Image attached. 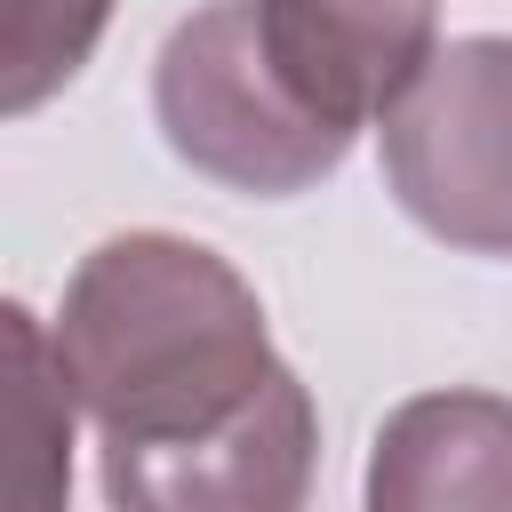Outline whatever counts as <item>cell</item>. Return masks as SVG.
I'll list each match as a JSON object with an SVG mask.
<instances>
[{"label": "cell", "instance_id": "1", "mask_svg": "<svg viewBox=\"0 0 512 512\" xmlns=\"http://www.w3.org/2000/svg\"><path fill=\"white\" fill-rule=\"evenodd\" d=\"M56 360L104 448H168L216 432L288 368L256 288L184 232L96 240L64 280Z\"/></svg>", "mask_w": 512, "mask_h": 512}, {"label": "cell", "instance_id": "2", "mask_svg": "<svg viewBox=\"0 0 512 512\" xmlns=\"http://www.w3.org/2000/svg\"><path fill=\"white\" fill-rule=\"evenodd\" d=\"M152 112L184 168L256 200H288L344 168V144H328L264 64L248 0H208L160 40Z\"/></svg>", "mask_w": 512, "mask_h": 512}, {"label": "cell", "instance_id": "3", "mask_svg": "<svg viewBox=\"0 0 512 512\" xmlns=\"http://www.w3.org/2000/svg\"><path fill=\"white\" fill-rule=\"evenodd\" d=\"M384 184L448 248L512 256V40H448L424 80L392 104Z\"/></svg>", "mask_w": 512, "mask_h": 512}, {"label": "cell", "instance_id": "4", "mask_svg": "<svg viewBox=\"0 0 512 512\" xmlns=\"http://www.w3.org/2000/svg\"><path fill=\"white\" fill-rule=\"evenodd\" d=\"M320 472V408L280 368L232 424L168 448H104L112 512H304Z\"/></svg>", "mask_w": 512, "mask_h": 512}, {"label": "cell", "instance_id": "5", "mask_svg": "<svg viewBox=\"0 0 512 512\" xmlns=\"http://www.w3.org/2000/svg\"><path fill=\"white\" fill-rule=\"evenodd\" d=\"M248 16L288 104L344 152L368 120H392L440 56L432 0H248Z\"/></svg>", "mask_w": 512, "mask_h": 512}, {"label": "cell", "instance_id": "6", "mask_svg": "<svg viewBox=\"0 0 512 512\" xmlns=\"http://www.w3.org/2000/svg\"><path fill=\"white\" fill-rule=\"evenodd\" d=\"M360 512H512V400L416 392L376 424Z\"/></svg>", "mask_w": 512, "mask_h": 512}, {"label": "cell", "instance_id": "7", "mask_svg": "<svg viewBox=\"0 0 512 512\" xmlns=\"http://www.w3.org/2000/svg\"><path fill=\"white\" fill-rule=\"evenodd\" d=\"M8 352H16V432H24V456H16V512H64V488H72V384H64V360H56V336H40V320L24 304H8Z\"/></svg>", "mask_w": 512, "mask_h": 512}, {"label": "cell", "instance_id": "8", "mask_svg": "<svg viewBox=\"0 0 512 512\" xmlns=\"http://www.w3.org/2000/svg\"><path fill=\"white\" fill-rule=\"evenodd\" d=\"M104 24H112V0H8L0 104H8V112L48 104V96L88 64V48L104 40Z\"/></svg>", "mask_w": 512, "mask_h": 512}]
</instances>
